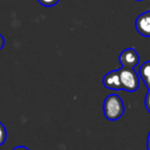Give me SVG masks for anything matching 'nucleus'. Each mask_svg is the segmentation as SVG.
<instances>
[{"label": "nucleus", "mask_w": 150, "mask_h": 150, "mask_svg": "<svg viewBox=\"0 0 150 150\" xmlns=\"http://www.w3.org/2000/svg\"><path fill=\"white\" fill-rule=\"evenodd\" d=\"M104 115L108 120L114 121L119 119L125 112V105L120 97L117 95H109L103 104Z\"/></svg>", "instance_id": "nucleus-1"}, {"label": "nucleus", "mask_w": 150, "mask_h": 150, "mask_svg": "<svg viewBox=\"0 0 150 150\" xmlns=\"http://www.w3.org/2000/svg\"><path fill=\"white\" fill-rule=\"evenodd\" d=\"M119 76H120V82L122 90L127 92H135L138 90L140 84L139 76L134 69L121 68L119 69Z\"/></svg>", "instance_id": "nucleus-2"}, {"label": "nucleus", "mask_w": 150, "mask_h": 150, "mask_svg": "<svg viewBox=\"0 0 150 150\" xmlns=\"http://www.w3.org/2000/svg\"><path fill=\"white\" fill-rule=\"evenodd\" d=\"M119 62L123 68L134 69L139 63V54L134 48H127L121 52Z\"/></svg>", "instance_id": "nucleus-3"}, {"label": "nucleus", "mask_w": 150, "mask_h": 150, "mask_svg": "<svg viewBox=\"0 0 150 150\" xmlns=\"http://www.w3.org/2000/svg\"><path fill=\"white\" fill-rule=\"evenodd\" d=\"M135 26L140 35L150 37V11L141 13L136 20Z\"/></svg>", "instance_id": "nucleus-4"}, {"label": "nucleus", "mask_w": 150, "mask_h": 150, "mask_svg": "<svg viewBox=\"0 0 150 150\" xmlns=\"http://www.w3.org/2000/svg\"><path fill=\"white\" fill-rule=\"evenodd\" d=\"M103 84L106 88L113 91L122 90L120 82V76H119V71L114 70L108 72L104 77H103Z\"/></svg>", "instance_id": "nucleus-5"}, {"label": "nucleus", "mask_w": 150, "mask_h": 150, "mask_svg": "<svg viewBox=\"0 0 150 150\" xmlns=\"http://www.w3.org/2000/svg\"><path fill=\"white\" fill-rule=\"evenodd\" d=\"M139 74L140 77L145 82L146 88H148V91H150V61L142 65L139 70Z\"/></svg>", "instance_id": "nucleus-6"}, {"label": "nucleus", "mask_w": 150, "mask_h": 150, "mask_svg": "<svg viewBox=\"0 0 150 150\" xmlns=\"http://www.w3.org/2000/svg\"><path fill=\"white\" fill-rule=\"evenodd\" d=\"M6 140V129L3 123L0 122V145H3Z\"/></svg>", "instance_id": "nucleus-7"}, {"label": "nucleus", "mask_w": 150, "mask_h": 150, "mask_svg": "<svg viewBox=\"0 0 150 150\" xmlns=\"http://www.w3.org/2000/svg\"><path fill=\"white\" fill-rule=\"evenodd\" d=\"M37 1L41 5H43V6L50 7V6H54V5H56L57 3L60 1V0H37Z\"/></svg>", "instance_id": "nucleus-8"}, {"label": "nucleus", "mask_w": 150, "mask_h": 150, "mask_svg": "<svg viewBox=\"0 0 150 150\" xmlns=\"http://www.w3.org/2000/svg\"><path fill=\"white\" fill-rule=\"evenodd\" d=\"M145 106H146L147 111L150 113V91H148L147 95H146V97H145Z\"/></svg>", "instance_id": "nucleus-9"}, {"label": "nucleus", "mask_w": 150, "mask_h": 150, "mask_svg": "<svg viewBox=\"0 0 150 150\" xmlns=\"http://www.w3.org/2000/svg\"><path fill=\"white\" fill-rule=\"evenodd\" d=\"M4 46V38H3L2 35H0V50Z\"/></svg>", "instance_id": "nucleus-10"}, {"label": "nucleus", "mask_w": 150, "mask_h": 150, "mask_svg": "<svg viewBox=\"0 0 150 150\" xmlns=\"http://www.w3.org/2000/svg\"><path fill=\"white\" fill-rule=\"evenodd\" d=\"M13 150H29V149L27 147H25V146H17Z\"/></svg>", "instance_id": "nucleus-11"}, {"label": "nucleus", "mask_w": 150, "mask_h": 150, "mask_svg": "<svg viewBox=\"0 0 150 150\" xmlns=\"http://www.w3.org/2000/svg\"><path fill=\"white\" fill-rule=\"evenodd\" d=\"M147 150H150V132L147 137Z\"/></svg>", "instance_id": "nucleus-12"}, {"label": "nucleus", "mask_w": 150, "mask_h": 150, "mask_svg": "<svg viewBox=\"0 0 150 150\" xmlns=\"http://www.w3.org/2000/svg\"><path fill=\"white\" fill-rule=\"evenodd\" d=\"M137 1H142V0H137Z\"/></svg>", "instance_id": "nucleus-13"}]
</instances>
